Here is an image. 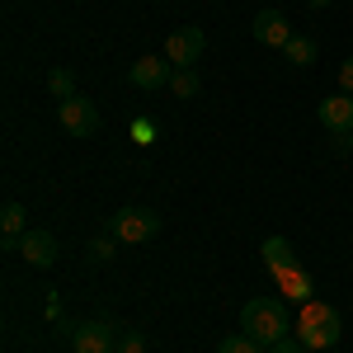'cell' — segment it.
<instances>
[{
	"label": "cell",
	"instance_id": "9",
	"mask_svg": "<svg viewBox=\"0 0 353 353\" xmlns=\"http://www.w3.org/2000/svg\"><path fill=\"white\" fill-rule=\"evenodd\" d=\"M254 38H259L264 48H288V43H292V24H288V14H278V10L254 14Z\"/></svg>",
	"mask_w": 353,
	"mask_h": 353
},
{
	"label": "cell",
	"instance_id": "22",
	"mask_svg": "<svg viewBox=\"0 0 353 353\" xmlns=\"http://www.w3.org/2000/svg\"><path fill=\"white\" fill-rule=\"evenodd\" d=\"M339 146H344V151H349V156H353V132H349V137H344V141H339Z\"/></svg>",
	"mask_w": 353,
	"mask_h": 353
},
{
	"label": "cell",
	"instance_id": "6",
	"mask_svg": "<svg viewBox=\"0 0 353 353\" xmlns=\"http://www.w3.org/2000/svg\"><path fill=\"white\" fill-rule=\"evenodd\" d=\"M203 48H208V38H203V28H174L170 38H165V57H170V66H193L198 57H203Z\"/></svg>",
	"mask_w": 353,
	"mask_h": 353
},
{
	"label": "cell",
	"instance_id": "12",
	"mask_svg": "<svg viewBox=\"0 0 353 353\" xmlns=\"http://www.w3.org/2000/svg\"><path fill=\"white\" fill-rule=\"evenodd\" d=\"M259 259H264V269H269V273H283V269L297 264V250H292L288 236H269V241L259 245Z\"/></svg>",
	"mask_w": 353,
	"mask_h": 353
},
{
	"label": "cell",
	"instance_id": "3",
	"mask_svg": "<svg viewBox=\"0 0 353 353\" xmlns=\"http://www.w3.org/2000/svg\"><path fill=\"white\" fill-rule=\"evenodd\" d=\"M109 231L123 245H146V241L161 236V217H156L151 208H118L109 217Z\"/></svg>",
	"mask_w": 353,
	"mask_h": 353
},
{
	"label": "cell",
	"instance_id": "19",
	"mask_svg": "<svg viewBox=\"0 0 353 353\" xmlns=\"http://www.w3.org/2000/svg\"><path fill=\"white\" fill-rule=\"evenodd\" d=\"M118 245H123V241H118V236L109 231V236H99V241H90V254H94V259H113V250H118Z\"/></svg>",
	"mask_w": 353,
	"mask_h": 353
},
{
	"label": "cell",
	"instance_id": "16",
	"mask_svg": "<svg viewBox=\"0 0 353 353\" xmlns=\"http://www.w3.org/2000/svg\"><path fill=\"white\" fill-rule=\"evenodd\" d=\"M217 353H269V349H259V344L241 330V334H226V339L217 344Z\"/></svg>",
	"mask_w": 353,
	"mask_h": 353
},
{
	"label": "cell",
	"instance_id": "8",
	"mask_svg": "<svg viewBox=\"0 0 353 353\" xmlns=\"http://www.w3.org/2000/svg\"><path fill=\"white\" fill-rule=\"evenodd\" d=\"M19 254H24L33 269H52L57 236H52V231H24V236H19Z\"/></svg>",
	"mask_w": 353,
	"mask_h": 353
},
{
	"label": "cell",
	"instance_id": "18",
	"mask_svg": "<svg viewBox=\"0 0 353 353\" xmlns=\"http://www.w3.org/2000/svg\"><path fill=\"white\" fill-rule=\"evenodd\" d=\"M113 353H146V334H141V330H123Z\"/></svg>",
	"mask_w": 353,
	"mask_h": 353
},
{
	"label": "cell",
	"instance_id": "13",
	"mask_svg": "<svg viewBox=\"0 0 353 353\" xmlns=\"http://www.w3.org/2000/svg\"><path fill=\"white\" fill-rule=\"evenodd\" d=\"M170 90H174V99H198L203 81H198V71H193V66H174V76H170Z\"/></svg>",
	"mask_w": 353,
	"mask_h": 353
},
{
	"label": "cell",
	"instance_id": "4",
	"mask_svg": "<svg viewBox=\"0 0 353 353\" xmlns=\"http://www.w3.org/2000/svg\"><path fill=\"white\" fill-rule=\"evenodd\" d=\"M66 334H71V353H113L123 330H113L109 321H76L66 325Z\"/></svg>",
	"mask_w": 353,
	"mask_h": 353
},
{
	"label": "cell",
	"instance_id": "23",
	"mask_svg": "<svg viewBox=\"0 0 353 353\" xmlns=\"http://www.w3.org/2000/svg\"><path fill=\"white\" fill-rule=\"evenodd\" d=\"M316 5H321V0H316Z\"/></svg>",
	"mask_w": 353,
	"mask_h": 353
},
{
	"label": "cell",
	"instance_id": "15",
	"mask_svg": "<svg viewBox=\"0 0 353 353\" xmlns=\"http://www.w3.org/2000/svg\"><path fill=\"white\" fill-rule=\"evenodd\" d=\"M0 226H5V236H24L28 231V208L24 203H5V208H0Z\"/></svg>",
	"mask_w": 353,
	"mask_h": 353
},
{
	"label": "cell",
	"instance_id": "2",
	"mask_svg": "<svg viewBox=\"0 0 353 353\" xmlns=\"http://www.w3.org/2000/svg\"><path fill=\"white\" fill-rule=\"evenodd\" d=\"M292 334H297L306 349L330 353V349H334V339H339V311H334L330 301H321V297L301 301L297 316H292Z\"/></svg>",
	"mask_w": 353,
	"mask_h": 353
},
{
	"label": "cell",
	"instance_id": "21",
	"mask_svg": "<svg viewBox=\"0 0 353 353\" xmlns=\"http://www.w3.org/2000/svg\"><path fill=\"white\" fill-rule=\"evenodd\" d=\"M269 353H306V344H301L297 334H288V339H283V344H273Z\"/></svg>",
	"mask_w": 353,
	"mask_h": 353
},
{
	"label": "cell",
	"instance_id": "1",
	"mask_svg": "<svg viewBox=\"0 0 353 353\" xmlns=\"http://www.w3.org/2000/svg\"><path fill=\"white\" fill-rule=\"evenodd\" d=\"M241 330L259 349H273V344H283L292 334V316H288L283 297H254L241 306Z\"/></svg>",
	"mask_w": 353,
	"mask_h": 353
},
{
	"label": "cell",
	"instance_id": "10",
	"mask_svg": "<svg viewBox=\"0 0 353 353\" xmlns=\"http://www.w3.org/2000/svg\"><path fill=\"white\" fill-rule=\"evenodd\" d=\"M316 113H321V123H325L330 132H339V137L353 132V94H330Z\"/></svg>",
	"mask_w": 353,
	"mask_h": 353
},
{
	"label": "cell",
	"instance_id": "17",
	"mask_svg": "<svg viewBox=\"0 0 353 353\" xmlns=\"http://www.w3.org/2000/svg\"><path fill=\"white\" fill-rule=\"evenodd\" d=\"M48 90H52L57 99H71V94H76V76H71L66 66H57L52 76H48Z\"/></svg>",
	"mask_w": 353,
	"mask_h": 353
},
{
	"label": "cell",
	"instance_id": "11",
	"mask_svg": "<svg viewBox=\"0 0 353 353\" xmlns=\"http://www.w3.org/2000/svg\"><path fill=\"white\" fill-rule=\"evenodd\" d=\"M273 278H278V288H283V297L288 301H311L316 297V278H311V273L301 269V264H292V269H283V273H273Z\"/></svg>",
	"mask_w": 353,
	"mask_h": 353
},
{
	"label": "cell",
	"instance_id": "5",
	"mask_svg": "<svg viewBox=\"0 0 353 353\" xmlns=\"http://www.w3.org/2000/svg\"><path fill=\"white\" fill-rule=\"evenodd\" d=\"M57 123H61L71 137H94L99 132V109H94L85 94H71V99L57 104Z\"/></svg>",
	"mask_w": 353,
	"mask_h": 353
},
{
	"label": "cell",
	"instance_id": "20",
	"mask_svg": "<svg viewBox=\"0 0 353 353\" xmlns=\"http://www.w3.org/2000/svg\"><path fill=\"white\" fill-rule=\"evenodd\" d=\"M339 90H344V94H353V57H344V61H339Z\"/></svg>",
	"mask_w": 353,
	"mask_h": 353
},
{
	"label": "cell",
	"instance_id": "7",
	"mask_svg": "<svg viewBox=\"0 0 353 353\" xmlns=\"http://www.w3.org/2000/svg\"><path fill=\"white\" fill-rule=\"evenodd\" d=\"M170 76H174L170 57H141L132 71H128V81H132L137 90H161V85H170Z\"/></svg>",
	"mask_w": 353,
	"mask_h": 353
},
{
	"label": "cell",
	"instance_id": "14",
	"mask_svg": "<svg viewBox=\"0 0 353 353\" xmlns=\"http://www.w3.org/2000/svg\"><path fill=\"white\" fill-rule=\"evenodd\" d=\"M283 52H288V61H292V66H316V52H321V48H316V38L292 33V43H288Z\"/></svg>",
	"mask_w": 353,
	"mask_h": 353
}]
</instances>
